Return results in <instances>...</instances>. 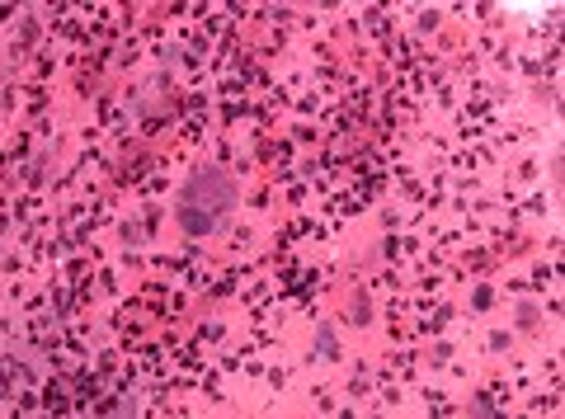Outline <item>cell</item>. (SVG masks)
Returning <instances> with one entry per match:
<instances>
[{
  "label": "cell",
  "instance_id": "cell-1",
  "mask_svg": "<svg viewBox=\"0 0 565 419\" xmlns=\"http://www.w3.org/2000/svg\"><path fill=\"white\" fill-rule=\"evenodd\" d=\"M226 213H236V189L222 170H199L174 198V222L189 236H212L226 222Z\"/></svg>",
  "mask_w": 565,
  "mask_h": 419
}]
</instances>
